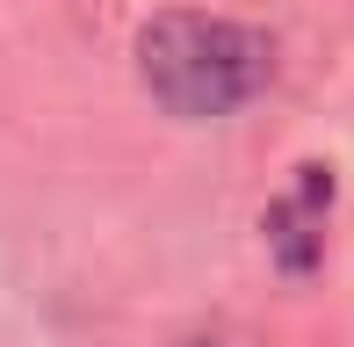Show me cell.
I'll return each instance as SVG.
<instances>
[{
  "label": "cell",
  "instance_id": "cell-2",
  "mask_svg": "<svg viewBox=\"0 0 354 347\" xmlns=\"http://www.w3.org/2000/svg\"><path fill=\"white\" fill-rule=\"evenodd\" d=\"M318 210H326V167H304V181H297V196L275 203V217H268V232H275V254L289 268H311L318 254Z\"/></svg>",
  "mask_w": 354,
  "mask_h": 347
},
{
  "label": "cell",
  "instance_id": "cell-1",
  "mask_svg": "<svg viewBox=\"0 0 354 347\" xmlns=\"http://www.w3.org/2000/svg\"><path fill=\"white\" fill-rule=\"evenodd\" d=\"M138 73H145V94L167 116L217 123L275 80V44L261 29L232 22V15L167 8L138 29Z\"/></svg>",
  "mask_w": 354,
  "mask_h": 347
}]
</instances>
